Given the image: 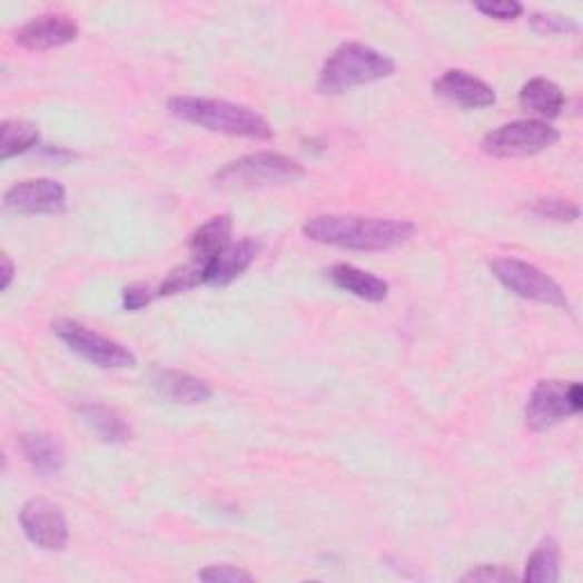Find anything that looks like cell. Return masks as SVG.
Returning <instances> with one entry per match:
<instances>
[{
    "mask_svg": "<svg viewBox=\"0 0 583 583\" xmlns=\"http://www.w3.org/2000/svg\"><path fill=\"white\" fill-rule=\"evenodd\" d=\"M415 230V224L406 219L358 215H317L304 224L310 241L347 251H391L406 245Z\"/></svg>",
    "mask_w": 583,
    "mask_h": 583,
    "instance_id": "cell-1",
    "label": "cell"
},
{
    "mask_svg": "<svg viewBox=\"0 0 583 583\" xmlns=\"http://www.w3.org/2000/svg\"><path fill=\"white\" fill-rule=\"evenodd\" d=\"M167 108L176 119L206 128L210 132L265 141L274 137V128L269 126V121L247 106L217 99H199V96H174Z\"/></svg>",
    "mask_w": 583,
    "mask_h": 583,
    "instance_id": "cell-2",
    "label": "cell"
},
{
    "mask_svg": "<svg viewBox=\"0 0 583 583\" xmlns=\"http://www.w3.org/2000/svg\"><path fill=\"white\" fill-rule=\"evenodd\" d=\"M395 73V60L372 46L349 41L335 48L333 56L324 62L317 80L322 93H345L354 87L369 85Z\"/></svg>",
    "mask_w": 583,
    "mask_h": 583,
    "instance_id": "cell-3",
    "label": "cell"
},
{
    "mask_svg": "<svg viewBox=\"0 0 583 583\" xmlns=\"http://www.w3.org/2000/svg\"><path fill=\"white\" fill-rule=\"evenodd\" d=\"M306 171L304 167L280 154L263 151L239 158L230 165H226L217 176L219 187L228 189H249V187H269V185H285L295 182Z\"/></svg>",
    "mask_w": 583,
    "mask_h": 583,
    "instance_id": "cell-4",
    "label": "cell"
},
{
    "mask_svg": "<svg viewBox=\"0 0 583 583\" xmlns=\"http://www.w3.org/2000/svg\"><path fill=\"white\" fill-rule=\"evenodd\" d=\"M559 130L541 119H520L500 126L488 132L481 141L483 154L493 158L511 160V158H531L538 156L559 141Z\"/></svg>",
    "mask_w": 583,
    "mask_h": 583,
    "instance_id": "cell-5",
    "label": "cell"
},
{
    "mask_svg": "<svg viewBox=\"0 0 583 583\" xmlns=\"http://www.w3.org/2000/svg\"><path fill=\"white\" fill-rule=\"evenodd\" d=\"M583 408V391L576 381H541L526 404V426L531 431H550L556 424L579 415Z\"/></svg>",
    "mask_w": 583,
    "mask_h": 583,
    "instance_id": "cell-6",
    "label": "cell"
},
{
    "mask_svg": "<svg viewBox=\"0 0 583 583\" xmlns=\"http://www.w3.org/2000/svg\"><path fill=\"white\" fill-rule=\"evenodd\" d=\"M491 269L504 287L522 299L565 310L570 308L563 287L536 265H528L520 258H497L491 263Z\"/></svg>",
    "mask_w": 583,
    "mask_h": 583,
    "instance_id": "cell-7",
    "label": "cell"
},
{
    "mask_svg": "<svg viewBox=\"0 0 583 583\" xmlns=\"http://www.w3.org/2000/svg\"><path fill=\"white\" fill-rule=\"evenodd\" d=\"M53 333L73 354H78L80 358H85L87 363L101 367V369H126V367L137 365V358L132 352L115 343V339L87 328L80 322L60 319L53 324Z\"/></svg>",
    "mask_w": 583,
    "mask_h": 583,
    "instance_id": "cell-8",
    "label": "cell"
},
{
    "mask_svg": "<svg viewBox=\"0 0 583 583\" xmlns=\"http://www.w3.org/2000/svg\"><path fill=\"white\" fill-rule=\"evenodd\" d=\"M21 528L32 545L46 552H62L69 545V524L60 506L32 497L21 506Z\"/></svg>",
    "mask_w": 583,
    "mask_h": 583,
    "instance_id": "cell-9",
    "label": "cell"
},
{
    "mask_svg": "<svg viewBox=\"0 0 583 583\" xmlns=\"http://www.w3.org/2000/svg\"><path fill=\"white\" fill-rule=\"evenodd\" d=\"M3 206L14 215H60L67 208V189L51 178L23 180L6 191Z\"/></svg>",
    "mask_w": 583,
    "mask_h": 583,
    "instance_id": "cell-10",
    "label": "cell"
},
{
    "mask_svg": "<svg viewBox=\"0 0 583 583\" xmlns=\"http://www.w3.org/2000/svg\"><path fill=\"white\" fill-rule=\"evenodd\" d=\"M433 91L441 99L461 106L465 110H483L497 103L495 89L483 82L481 78L463 71V69H449L441 78L433 82Z\"/></svg>",
    "mask_w": 583,
    "mask_h": 583,
    "instance_id": "cell-11",
    "label": "cell"
},
{
    "mask_svg": "<svg viewBox=\"0 0 583 583\" xmlns=\"http://www.w3.org/2000/svg\"><path fill=\"white\" fill-rule=\"evenodd\" d=\"M80 34L78 23L67 14H41L14 32V41L28 51H51L67 46Z\"/></svg>",
    "mask_w": 583,
    "mask_h": 583,
    "instance_id": "cell-12",
    "label": "cell"
},
{
    "mask_svg": "<svg viewBox=\"0 0 583 583\" xmlns=\"http://www.w3.org/2000/svg\"><path fill=\"white\" fill-rule=\"evenodd\" d=\"M258 251H260V241H256L254 237L230 241L217 258H213L204 267V285H215V287L230 285L235 278H239L254 265Z\"/></svg>",
    "mask_w": 583,
    "mask_h": 583,
    "instance_id": "cell-13",
    "label": "cell"
},
{
    "mask_svg": "<svg viewBox=\"0 0 583 583\" xmlns=\"http://www.w3.org/2000/svg\"><path fill=\"white\" fill-rule=\"evenodd\" d=\"M151 385L162 399L171 404L199 406L213 399V387L206 381L178 369H156L151 374Z\"/></svg>",
    "mask_w": 583,
    "mask_h": 583,
    "instance_id": "cell-14",
    "label": "cell"
},
{
    "mask_svg": "<svg viewBox=\"0 0 583 583\" xmlns=\"http://www.w3.org/2000/svg\"><path fill=\"white\" fill-rule=\"evenodd\" d=\"M233 237V217L230 215H217L204 226L191 233L189 237V260L206 267L213 258H217L228 245Z\"/></svg>",
    "mask_w": 583,
    "mask_h": 583,
    "instance_id": "cell-15",
    "label": "cell"
},
{
    "mask_svg": "<svg viewBox=\"0 0 583 583\" xmlns=\"http://www.w3.org/2000/svg\"><path fill=\"white\" fill-rule=\"evenodd\" d=\"M520 108L533 117H541V121L556 119L565 108V93L554 80L533 78L520 91Z\"/></svg>",
    "mask_w": 583,
    "mask_h": 583,
    "instance_id": "cell-16",
    "label": "cell"
},
{
    "mask_svg": "<svg viewBox=\"0 0 583 583\" xmlns=\"http://www.w3.org/2000/svg\"><path fill=\"white\" fill-rule=\"evenodd\" d=\"M330 280L335 287L349 292V295L363 299V302H369V304H381L387 299V292H391V287H387V283L369 271H363L354 265H347V263H339L330 269Z\"/></svg>",
    "mask_w": 583,
    "mask_h": 583,
    "instance_id": "cell-17",
    "label": "cell"
},
{
    "mask_svg": "<svg viewBox=\"0 0 583 583\" xmlns=\"http://www.w3.org/2000/svg\"><path fill=\"white\" fill-rule=\"evenodd\" d=\"M19 445L30 467L41 476H53L65 467V452L51 435L23 433L19 437Z\"/></svg>",
    "mask_w": 583,
    "mask_h": 583,
    "instance_id": "cell-18",
    "label": "cell"
},
{
    "mask_svg": "<svg viewBox=\"0 0 583 583\" xmlns=\"http://www.w3.org/2000/svg\"><path fill=\"white\" fill-rule=\"evenodd\" d=\"M78 415L87 422V426L101 437L103 443H126L130 437V426L121 419V415L103 404H82L78 406Z\"/></svg>",
    "mask_w": 583,
    "mask_h": 583,
    "instance_id": "cell-19",
    "label": "cell"
},
{
    "mask_svg": "<svg viewBox=\"0 0 583 583\" xmlns=\"http://www.w3.org/2000/svg\"><path fill=\"white\" fill-rule=\"evenodd\" d=\"M41 132L34 123L23 119H8L0 126V160H10L14 156L32 151L39 146Z\"/></svg>",
    "mask_w": 583,
    "mask_h": 583,
    "instance_id": "cell-20",
    "label": "cell"
},
{
    "mask_svg": "<svg viewBox=\"0 0 583 583\" xmlns=\"http://www.w3.org/2000/svg\"><path fill=\"white\" fill-rule=\"evenodd\" d=\"M561 579V550L554 538H545L531 554L524 570L526 583H556Z\"/></svg>",
    "mask_w": 583,
    "mask_h": 583,
    "instance_id": "cell-21",
    "label": "cell"
},
{
    "mask_svg": "<svg viewBox=\"0 0 583 583\" xmlns=\"http://www.w3.org/2000/svg\"><path fill=\"white\" fill-rule=\"evenodd\" d=\"M204 285V267L197 263H187L178 269H174L160 285L158 289V297H174L180 295V292H187L191 287H199Z\"/></svg>",
    "mask_w": 583,
    "mask_h": 583,
    "instance_id": "cell-22",
    "label": "cell"
},
{
    "mask_svg": "<svg viewBox=\"0 0 583 583\" xmlns=\"http://www.w3.org/2000/svg\"><path fill=\"white\" fill-rule=\"evenodd\" d=\"M528 210H531V215H536L541 219H550V221H559V224H572L581 217L579 206L567 201V199H561V197L536 199Z\"/></svg>",
    "mask_w": 583,
    "mask_h": 583,
    "instance_id": "cell-23",
    "label": "cell"
},
{
    "mask_svg": "<svg viewBox=\"0 0 583 583\" xmlns=\"http://www.w3.org/2000/svg\"><path fill=\"white\" fill-rule=\"evenodd\" d=\"M528 23L533 26V30L541 32V34H572V32H579L576 21L570 19V17H561V14H533L528 19Z\"/></svg>",
    "mask_w": 583,
    "mask_h": 583,
    "instance_id": "cell-24",
    "label": "cell"
},
{
    "mask_svg": "<svg viewBox=\"0 0 583 583\" xmlns=\"http://www.w3.org/2000/svg\"><path fill=\"white\" fill-rule=\"evenodd\" d=\"M474 8L481 14L497 21H515L524 12L522 3H517V0H488V3H476Z\"/></svg>",
    "mask_w": 583,
    "mask_h": 583,
    "instance_id": "cell-25",
    "label": "cell"
},
{
    "mask_svg": "<svg viewBox=\"0 0 583 583\" xmlns=\"http://www.w3.org/2000/svg\"><path fill=\"white\" fill-rule=\"evenodd\" d=\"M201 581L210 583H239V581H254V576L245 570H239L235 565H210L199 572Z\"/></svg>",
    "mask_w": 583,
    "mask_h": 583,
    "instance_id": "cell-26",
    "label": "cell"
},
{
    "mask_svg": "<svg viewBox=\"0 0 583 583\" xmlns=\"http://www.w3.org/2000/svg\"><path fill=\"white\" fill-rule=\"evenodd\" d=\"M515 572L504 565H481L463 574V581H483V583H511L515 581Z\"/></svg>",
    "mask_w": 583,
    "mask_h": 583,
    "instance_id": "cell-27",
    "label": "cell"
},
{
    "mask_svg": "<svg viewBox=\"0 0 583 583\" xmlns=\"http://www.w3.org/2000/svg\"><path fill=\"white\" fill-rule=\"evenodd\" d=\"M154 292L149 285H141V283H135V285H128L123 289V308L130 310V313H137L141 308L149 306L154 302Z\"/></svg>",
    "mask_w": 583,
    "mask_h": 583,
    "instance_id": "cell-28",
    "label": "cell"
},
{
    "mask_svg": "<svg viewBox=\"0 0 583 583\" xmlns=\"http://www.w3.org/2000/svg\"><path fill=\"white\" fill-rule=\"evenodd\" d=\"M0 265H3V280H0V289H8L14 280V263L10 260L8 254H3V258H0Z\"/></svg>",
    "mask_w": 583,
    "mask_h": 583,
    "instance_id": "cell-29",
    "label": "cell"
}]
</instances>
